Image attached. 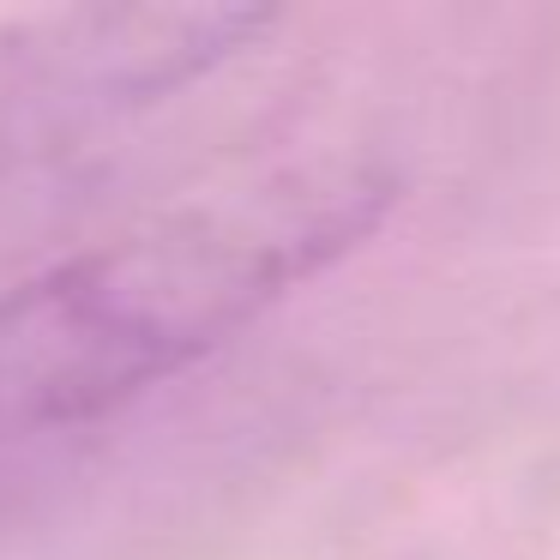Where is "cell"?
Instances as JSON below:
<instances>
[{
    "mask_svg": "<svg viewBox=\"0 0 560 560\" xmlns=\"http://www.w3.org/2000/svg\"><path fill=\"white\" fill-rule=\"evenodd\" d=\"M398 199L374 151L314 145L199 187L0 290V434L85 428L247 331Z\"/></svg>",
    "mask_w": 560,
    "mask_h": 560,
    "instance_id": "6da1fadb",
    "label": "cell"
},
{
    "mask_svg": "<svg viewBox=\"0 0 560 560\" xmlns=\"http://www.w3.org/2000/svg\"><path fill=\"white\" fill-rule=\"evenodd\" d=\"M278 25L259 7H91L19 25L0 49V151L91 115L158 103Z\"/></svg>",
    "mask_w": 560,
    "mask_h": 560,
    "instance_id": "7a4b0ae2",
    "label": "cell"
}]
</instances>
